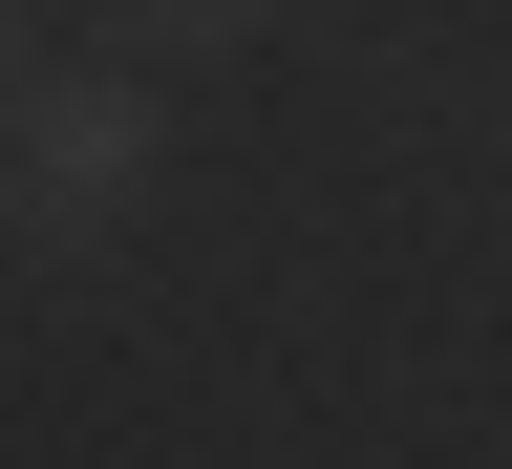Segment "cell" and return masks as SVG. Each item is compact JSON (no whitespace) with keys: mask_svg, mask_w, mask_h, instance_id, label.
Returning <instances> with one entry per match:
<instances>
[{"mask_svg":"<svg viewBox=\"0 0 512 469\" xmlns=\"http://www.w3.org/2000/svg\"><path fill=\"white\" fill-rule=\"evenodd\" d=\"M150 150H171V107L128 86V64H22V235L43 256H86L128 192H150Z\"/></svg>","mask_w":512,"mask_h":469,"instance_id":"obj_1","label":"cell"},{"mask_svg":"<svg viewBox=\"0 0 512 469\" xmlns=\"http://www.w3.org/2000/svg\"><path fill=\"white\" fill-rule=\"evenodd\" d=\"M150 22H192V43H214V22H256V0H150Z\"/></svg>","mask_w":512,"mask_h":469,"instance_id":"obj_2","label":"cell"}]
</instances>
